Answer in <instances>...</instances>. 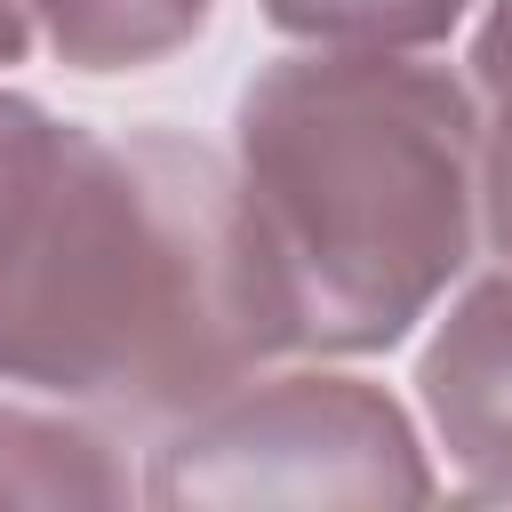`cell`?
<instances>
[{
	"mask_svg": "<svg viewBox=\"0 0 512 512\" xmlns=\"http://www.w3.org/2000/svg\"><path fill=\"white\" fill-rule=\"evenodd\" d=\"M232 168L272 256L288 352H384L480 232V112L392 48H304L232 104Z\"/></svg>",
	"mask_w": 512,
	"mask_h": 512,
	"instance_id": "7a4b0ae2",
	"label": "cell"
},
{
	"mask_svg": "<svg viewBox=\"0 0 512 512\" xmlns=\"http://www.w3.org/2000/svg\"><path fill=\"white\" fill-rule=\"evenodd\" d=\"M144 480L128 472L112 424L80 408L0 400V504H128Z\"/></svg>",
	"mask_w": 512,
	"mask_h": 512,
	"instance_id": "5b68a950",
	"label": "cell"
},
{
	"mask_svg": "<svg viewBox=\"0 0 512 512\" xmlns=\"http://www.w3.org/2000/svg\"><path fill=\"white\" fill-rule=\"evenodd\" d=\"M424 416L464 472V496L512 504V264L472 280L416 360Z\"/></svg>",
	"mask_w": 512,
	"mask_h": 512,
	"instance_id": "277c9868",
	"label": "cell"
},
{
	"mask_svg": "<svg viewBox=\"0 0 512 512\" xmlns=\"http://www.w3.org/2000/svg\"><path fill=\"white\" fill-rule=\"evenodd\" d=\"M440 480L392 392L360 376H248L160 432L152 504H424Z\"/></svg>",
	"mask_w": 512,
	"mask_h": 512,
	"instance_id": "3957f363",
	"label": "cell"
},
{
	"mask_svg": "<svg viewBox=\"0 0 512 512\" xmlns=\"http://www.w3.org/2000/svg\"><path fill=\"white\" fill-rule=\"evenodd\" d=\"M24 48H32V0H0V72L24 64Z\"/></svg>",
	"mask_w": 512,
	"mask_h": 512,
	"instance_id": "9c48e42d",
	"label": "cell"
},
{
	"mask_svg": "<svg viewBox=\"0 0 512 512\" xmlns=\"http://www.w3.org/2000/svg\"><path fill=\"white\" fill-rule=\"evenodd\" d=\"M472 80H480V224L488 248L512 264V0H488Z\"/></svg>",
	"mask_w": 512,
	"mask_h": 512,
	"instance_id": "ba28073f",
	"label": "cell"
},
{
	"mask_svg": "<svg viewBox=\"0 0 512 512\" xmlns=\"http://www.w3.org/2000/svg\"><path fill=\"white\" fill-rule=\"evenodd\" d=\"M288 352L240 168L0 96V392L168 432Z\"/></svg>",
	"mask_w": 512,
	"mask_h": 512,
	"instance_id": "6da1fadb",
	"label": "cell"
},
{
	"mask_svg": "<svg viewBox=\"0 0 512 512\" xmlns=\"http://www.w3.org/2000/svg\"><path fill=\"white\" fill-rule=\"evenodd\" d=\"M216 0H32L40 40L72 72H144L208 32Z\"/></svg>",
	"mask_w": 512,
	"mask_h": 512,
	"instance_id": "8992f818",
	"label": "cell"
},
{
	"mask_svg": "<svg viewBox=\"0 0 512 512\" xmlns=\"http://www.w3.org/2000/svg\"><path fill=\"white\" fill-rule=\"evenodd\" d=\"M472 0H264V16L312 48H432Z\"/></svg>",
	"mask_w": 512,
	"mask_h": 512,
	"instance_id": "52a82bcc",
	"label": "cell"
}]
</instances>
